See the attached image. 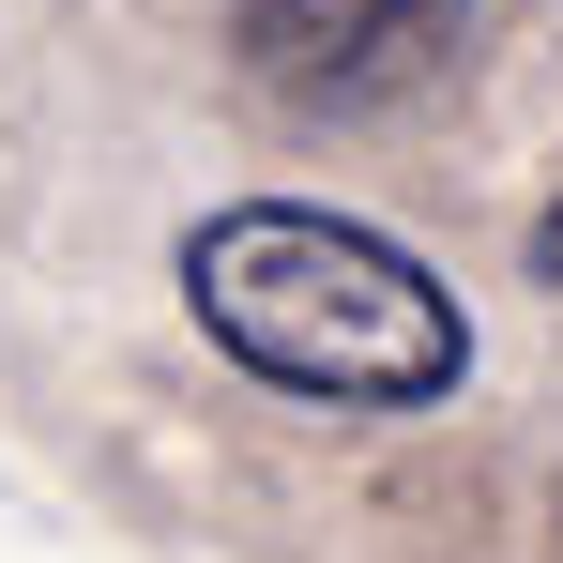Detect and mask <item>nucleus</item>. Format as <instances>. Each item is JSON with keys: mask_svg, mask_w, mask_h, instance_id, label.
<instances>
[{"mask_svg": "<svg viewBox=\"0 0 563 563\" xmlns=\"http://www.w3.org/2000/svg\"><path fill=\"white\" fill-rule=\"evenodd\" d=\"M184 305L244 380L305 411H442L472 380V305L396 229L320 198H229L184 229Z\"/></svg>", "mask_w": 563, "mask_h": 563, "instance_id": "obj_1", "label": "nucleus"}, {"mask_svg": "<svg viewBox=\"0 0 563 563\" xmlns=\"http://www.w3.org/2000/svg\"><path fill=\"white\" fill-rule=\"evenodd\" d=\"M472 0H244L229 46L244 77L289 107V122H366V107H411L442 62H457Z\"/></svg>", "mask_w": 563, "mask_h": 563, "instance_id": "obj_2", "label": "nucleus"}, {"mask_svg": "<svg viewBox=\"0 0 563 563\" xmlns=\"http://www.w3.org/2000/svg\"><path fill=\"white\" fill-rule=\"evenodd\" d=\"M533 275L563 289V198H549V213H533Z\"/></svg>", "mask_w": 563, "mask_h": 563, "instance_id": "obj_3", "label": "nucleus"}]
</instances>
